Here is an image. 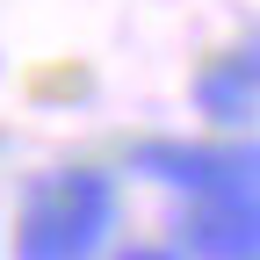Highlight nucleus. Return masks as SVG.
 <instances>
[{
	"mask_svg": "<svg viewBox=\"0 0 260 260\" xmlns=\"http://www.w3.org/2000/svg\"><path fill=\"white\" fill-rule=\"evenodd\" d=\"M116 232V181L102 167H51L15 217V260H102Z\"/></svg>",
	"mask_w": 260,
	"mask_h": 260,
	"instance_id": "f257e3e1",
	"label": "nucleus"
},
{
	"mask_svg": "<svg viewBox=\"0 0 260 260\" xmlns=\"http://www.w3.org/2000/svg\"><path fill=\"white\" fill-rule=\"evenodd\" d=\"M138 174L195 195H224V188H260V138H224V145H138Z\"/></svg>",
	"mask_w": 260,
	"mask_h": 260,
	"instance_id": "f03ea898",
	"label": "nucleus"
},
{
	"mask_svg": "<svg viewBox=\"0 0 260 260\" xmlns=\"http://www.w3.org/2000/svg\"><path fill=\"white\" fill-rule=\"evenodd\" d=\"M188 253L195 260H260V188H224L188 203Z\"/></svg>",
	"mask_w": 260,
	"mask_h": 260,
	"instance_id": "7ed1b4c3",
	"label": "nucleus"
},
{
	"mask_svg": "<svg viewBox=\"0 0 260 260\" xmlns=\"http://www.w3.org/2000/svg\"><path fill=\"white\" fill-rule=\"evenodd\" d=\"M195 109L217 130H246L260 116V44H239L195 73Z\"/></svg>",
	"mask_w": 260,
	"mask_h": 260,
	"instance_id": "20e7f679",
	"label": "nucleus"
},
{
	"mask_svg": "<svg viewBox=\"0 0 260 260\" xmlns=\"http://www.w3.org/2000/svg\"><path fill=\"white\" fill-rule=\"evenodd\" d=\"M123 260H188V253H174V246H130Z\"/></svg>",
	"mask_w": 260,
	"mask_h": 260,
	"instance_id": "39448f33",
	"label": "nucleus"
}]
</instances>
